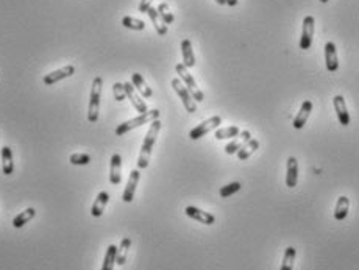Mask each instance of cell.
<instances>
[{
	"label": "cell",
	"instance_id": "25",
	"mask_svg": "<svg viewBox=\"0 0 359 270\" xmlns=\"http://www.w3.org/2000/svg\"><path fill=\"white\" fill-rule=\"evenodd\" d=\"M348 209H350V200L345 195L338 199L336 208H335V219L336 220H344L348 215Z\"/></svg>",
	"mask_w": 359,
	"mask_h": 270
},
{
	"label": "cell",
	"instance_id": "3",
	"mask_svg": "<svg viewBox=\"0 0 359 270\" xmlns=\"http://www.w3.org/2000/svg\"><path fill=\"white\" fill-rule=\"evenodd\" d=\"M101 86H104V78L95 77L92 80V88H91V95H89V108H88V120L91 122V124H95V122L98 120Z\"/></svg>",
	"mask_w": 359,
	"mask_h": 270
},
{
	"label": "cell",
	"instance_id": "34",
	"mask_svg": "<svg viewBox=\"0 0 359 270\" xmlns=\"http://www.w3.org/2000/svg\"><path fill=\"white\" fill-rule=\"evenodd\" d=\"M113 94H114V99H116L117 102L125 100L126 94H125V86H123V83H120V82L114 83V85H113Z\"/></svg>",
	"mask_w": 359,
	"mask_h": 270
},
{
	"label": "cell",
	"instance_id": "21",
	"mask_svg": "<svg viewBox=\"0 0 359 270\" xmlns=\"http://www.w3.org/2000/svg\"><path fill=\"white\" fill-rule=\"evenodd\" d=\"M147 14H148V17H150L151 23H153V27H155L157 33H158L160 36L167 35V25L163 22V19L160 17L158 10H157V8H153V7H150V8H148V11H147Z\"/></svg>",
	"mask_w": 359,
	"mask_h": 270
},
{
	"label": "cell",
	"instance_id": "22",
	"mask_svg": "<svg viewBox=\"0 0 359 270\" xmlns=\"http://www.w3.org/2000/svg\"><path fill=\"white\" fill-rule=\"evenodd\" d=\"M182 53H183V64L191 69L195 66V55L192 50V42L189 39H183L182 41Z\"/></svg>",
	"mask_w": 359,
	"mask_h": 270
},
{
	"label": "cell",
	"instance_id": "30",
	"mask_svg": "<svg viewBox=\"0 0 359 270\" xmlns=\"http://www.w3.org/2000/svg\"><path fill=\"white\" fill-rule=\"evenodd\" d=\"M295 249L294 247H288L285 250V256H283V262H281V270H292L294 268V261H295Z\"/></svg>",
	"mask_w": 359,
	"mask_h": 270
},
{
	"label": "cell",
	"instance_id": "31",
	"mask_svg": "<svg viewBox=\"0 0 359 270\" xmlns=\"http://www.w3.org/2000/svg\"><path fill=\"white\" fill-rule=\"evenodd\" d=\"M241 183L239 181H233V183H229V184H226V186H223V187H220V191H219V194H220V197L222 199H226V197H229V195H233V194H236V192H239L241 191Z\"/></svg>",
	"mask_w": 359,
	"mask_h": 270
},
{
	"label": "cell",
	"instance_id": "10",
	"mask_svg": "<svg viewBox=\"0 0 359 270\" xmlns=\"http://www.w3.org/2000/svg\"><path fill=\"white\" fill-rule=\"evenodd\" d=\"M185 212H186L188 217L197 220V222H200V224H203V225H213V224L216 222V217H214L211 212L203 211V209H200V208H197V206H186Z\"/></svg>",
	"mask_w": 359,
	"mask_h": 270
},
{
	"label": "cell",
	"instance_id": "8",
	"mask_svg": "<svg viewBox=\"0 0 359 270\" xmlns=\"http://www.w3.org/2000/svg\"><path fill=\"white\" fill-rule=\"evenodd\" d=\"M139 178H141V172L139 169H135L130 172V178L126 181V186H125V191L122 194V200L125 203H132L133 199H135V194H136V187H138V183H139Z\"/></svg>",
	"mask_w": 359,
	"mask_h": 270
},
{
	"label": "cell",
	"instance_id": "26",
	"mask_svg": "<svg viewBox=\"0 0 359 270\" xmlns=\"http://www.w3.org/2000/svg\"><path fill=\"white\" fill-rule=\"evenodd\" d=\"M258 149H260V141H258V139H253V138H251V139H250V141H248V142H247V144L242 147V149L238 152V158L244 161V159L250 158V156H251V155H253L256 150H258Z\"/></svg>",
	"mask_w": 359,
	"mask_h": 270
},
{
	"label": "cell",
	"instance_id": "17",
	"mask_svg": "<svg viewBox=\"0 0 359 270\" xmlns=\"http://www.w3.org/2000/svg\"><path fill=\"white\" fill-rule=\"evenodd\" d=\"M108 202H110V194L105 192V191L98 192V195H97L95 200H94V203H92V208H91L92 217H100L101 214H104L105 206L108 205Z\"/></svg>",
	"mask_w": 359,
	"mask_h": 270
},
{
	"label": "cell",
	"instance_id": "35",
	"mask_svg": "<svg viewBox=\"0 0 359 270\" xmlns=\"http://www.w3.org/2000/svg\"><path fill=\"white\" fill-rule=\"evenodd\" d=\"M151 2H153V0H141V4H139V13H147L148 8L151 7Z\"/></svg>",
	"mask_w": 359,
	"mask_h": 270
},
{
	"label": "cell",
	"instance_id": "28",
	"mask_svg": "<svg viewBox=\"0 0 359 270\" xmlns=\"http://www.w3.org/2000/svg\"><path fill=\"white\" fill-rule=\"evenodd\" d=\"M122 25L125 29H130V30H135V32H142L145 29V23L144 20L141 19H136V17H132V16H125L122 19Z\"/></svg>",
	"mask_w": 359,
	"mask_h": 270
},
{
	"label": "cell",
	"instance_id": "15",
	"mask_svg": "<svg viewBox=\"0 0 359 270\" xmlns=\"http://www.w3.org/2000/svg\"><path fill=\"white\" fill-rule=\"evenodd\" d=\"M311 113H313V102H311V100H304V102L301 103L300 111H298L297 116L294 117V128L301 130V128L304 127V124H306V120L310 119Z\"/></svg>",
	"mask_w": 359,
	"mask_h": 270
},
{
	"label": "cell",
	"instance_id": "38",
	"mask_svg": "<svg viewBox=\"0 0 359 270\" xmlns=\"http://www.w3.org/2000/svg\"><path fill=\"white\" fill-rule=\"evenodd\" d=\"M320 2H322V4H328V2H329V0H320Z\"/></svg>",
	"mask_w": 359,
	"mask_h": 270
},
{
	"label": "cell",
	"instance_id": "5",
	"mask_svg": "<svg viewBox=\"0 0 359 270\" xmlns=\"http://www.w3.org/2000/svg\"><path fill=\"white\" fill-rule=\"evenodd\" d=\"M170 83H172L173 91L178 94L179 99H182L183 106L186 108V111H188V113H195V111H197V102L192 99L191 92H189V91H188V88L183 85V82L179 80V78H173Z\"/></svg>",
	"mask_w": 359,
	"mask_h": 270
},
{
	"label": "cell",
	"instance_id": "7",
	"mask_svg": "<svg viewBox=\"0 0 359 270\" xmlns=\"http://www.w3.org/2000/svg\"><path fill=\"white\" fill-rule=\"evenodd\" d=\"M220 124H222V117H220V116H213V117L207 119L204 122H201V124L197 125L195 128H192L191 133H189V138H191L192 141H197V139L203 138L204 134H208L210 131L219 128Z\"/></svg>",
	"mask_w": 359,
	"mask_h": 270
},
{
	"label": "cell",
	"instance_id": "6",
	"mask_svg": "<svg viewBox=\"0 0 359 270\" xmlns=\"http://www.w3.org/2000/svg\"><path fill=\"white\" fill-rule=\"evenodd\" d=\"M314 32H316V19L313 16H306L303 19L301 36H300V48L301 50H307V48L313 45Z\"/></svg>",
	"mask_w": 359,
	"mask_h": 270
},
{
	"label": "cell",
	"instance_id": "20",
	"mask_svg": "<svg viewBox=\"0 0 359 270\" xmlns=\"http://www.w3.org/2000/svg\"><path fill=\"white\" fill-rule=\"evenodd\" d=\"M0 156H2V169L5 175H11L14 170V161H13V152L11 147L4 145L2 152H0Z\"/></svg>",
	"mask_w": 359,
	"mask_h": 270
},
{
	"label": "cell",
	"instance_id": "2",
	"mask_svg": "<svg viewBox=\"0 0 359 270\" xmlns=\"http://www.w3.org/2000/svg\"><path fill=\"white\" fill-rule=\"evenodd\" d=\"M160 114H161V113H160L158 110H150V111H147V113H142V114H139L138 117L130 119V120L123 122V124H120V125L116 128V134H117V136H123V134L128 133V131H132V130H135V128H138V127H142L144 124H151L153 120L160 119Z\"/></svg>",
	"mask_w": 359,
	"mask_h": 270
},
{
	"label": "cell",
	"instance_id": "12",
	"mask_svg": "<svg viewBox=\"0 0 359 270\" xmlns=\"http://www.w3.org/2000/svg\"><path fill=\"white\" fill-rule=\"evenodd\" d=\"M325 64L328 72H336L339 69V60H338V50L335 42H326L325 44Z\"/></svg>",
	"mask_w": 359,
	"mask_h": 270
},
{
	"label": "cell",
	"instance_id": "36",
	"mask_svg": "<svg viewBox=\"0 0 359 270\" xmlns=\"http://www.w3.org/2000/svg\"><path fill=\"white\" fill-rule=\"evenodd\" d=\"M226 5L228 7H236L238 5V0H226Z\"/></svg>",
	"mask_w": 359,
	"mask_h": 270
},
{
	"label": "cell",
	"instance_id": "33",
	"mask_svg": "<svg viewBox=\"0 0 359 270\" xmlns=\"http://www.w3.org/2000/svg\"><path fill=\"white\" fill-rule=\"evenodd\" d=\"M69 161L73 166H86V164L91 163V156L86 155V153H73V155L69 156Z\"/></svg>",
	"mask_w": 359,
	"mask_h": 270
},
{
	"label": "cell",
	"instance_id": "9",
	"mask_svg": "<svg viewBox=\"0 0 359 270\" xmlns=\"http://www.w3.org/2000/svg\"><path fill=\"white\" fill-rule=\"evenodd\" d=\"M73 72H75V67H73V66H64V67H61V69H58V70H54V72L47 73V75L42 78V82H44L45 86H52V85H55V83L64 80V78L72 77Z\"/></svg>",
	"mask_w": 359,
	"mask_h": 270
},
{
	"label": "cell",
	"instance_id": "1",
	"mask_svg": "<svg viewBox=\"0 0 359 270\" xmlns=\"http://www.w3.org/2000/svg\"><path fill=\"white\" fill-rule=\"evenodd\" d=\"M160 130H161V122H160V119L153 120L151 124H150V128H148L147 134H145V139H144V142H142V147H141V153H139V158H138V169H139V170L148 167L153 145H155V142H157V138H158V134H160Z\"/></svg>",
	"mask_w": 359,
	"mask_h": 270
},
{
	"label": "cell",
	"instance_id": "13",
	"mask_svg": "<svg viewBox=\"0 0 359 270\" xmlns=\"http://www.w3.org/2000/svg\"><path fill=\"white\" fill-rule=\"evenodd\" d=\"M250 139H251V133H250L248 130L241 131L232 142H229V144L225 147V153H226V155H235V153H238Z\"/></svg>",
	"mask_w": 359,
	"mask_h": 270
},
{
	"label": "cell",
	"instance_id": "4",
	"mask_svg": "<svg viewBox=\"0 0 359 270\" xmlns=\"http://www.w3.org/2000/svg\"><path fill=\"white\" fill-rule=\"evenodd\" d=\"M175 70H176V73H178L179 80L183 82V85H185V86L188 88V91L191 92L192 99H194L195 102H203V100H204V95H203V92L200 91V88L197 86V83H195L194 77L189 73L188 67H186L183 63H179V64L175 66Z\"/></svg>",
	"mask_w": 359,
	"mask_h": 270
},
{
	"label": "cell",
	"instance_id": "29",
	"mask_svg": "<svg viewBox=\"0 0 359 270\" xmlns=\"http://www.w3.org/2000/svg\"><path fill=\"white\" fill-rule=\"evenodd\" d=\"M116 255H117V247H116V245H110L107 253H105V259H104V265H101V270H113L114 268Z\"/></svg>",
	"mask_w": 359,
	"mask_h": 270
},
{
	"label": "cell",
	"instance_id": "23",
	"mask_svg": "<svg viewBox=\"0 0 359 270\" xmlns=\"http://www.w3.org/2000/svg\"><path fill=\"white\" fill-rule=\"evenodd\" d=\"M36 215V209L35 208H27L25 211H22L20 214H17L13 220V227L14 228H22L25 224H29L30 220Z\"/></svg>",
	"mask_w": 359,
	"mask_h": 270
},
{
	"label": "cell",
	"instance_id": "11",
	"mask_svg": "<svg viewBox=\"0 0 359 270\" xmlns=\"http://www.w3.org/2000/svg\"><path fill=\"white\" fill-rule=\"evenodd\" d=\"M123 86H125V94H126L128 99H130V102H132V105L135 106V110H136L139 114L147 113V111H148L147 103L141 99V95L136 92V88L133 86V83H123Z\"/></svg>",
	"mask_w": 359,
	"mask_h": 270
},
{
	"label": "cell",
	"instance_id": "27",
	"mask_svg": "<svg viewBox=\"0 0 359 270\" xmlns=\"http://www.w3.org/2000/svg\"><path fill=\"white\" fill-rule=\"evenodd\" d=\"M239 133H241L239 127L232 125V127H225V128H219V130H216L214 136H216V139L223 141V139H232V138H236Z\"/></svg>",
	"mask_w": 359,
	"mask_h": 270
},
{
	"label": "cell",
	"instance_id": "18",
	"mask_svg": "<svg viewBox=\"0 0 359 270\" xmlns=\"http://www.w3.org/2000/svg\"><path fill=\"white\" fill-rule=\"evenodd\" d=\"M298 181V163L294 156L288 158V169H286V184L288 187H295Z\"/></svg>",
	"mask_w": 359,
	"mask_h": 270
},
{
	"label": "cell",
	"instance_id": "19",
	"mask_svg": "<svg viewBox=\"0 0 359 270\" xmlns=\"http://www.w3.org/2000/svg\"><path fill=\"white\" fill-rule=\"evenodd\" d=\"M132 83H133V86L136 88V91H138L142 97H145V99H150V97L153 95L151 88L145 83V80L142 78L141 73H138V72L132 73Z\"/></svg>",
	"mask_w": 359,
	"mask_h": 270
},
{
	"label": "cell",
	"instance_id": "37",
	"mask_svg": "<svg viewBox=\"0 0 359 270\" xmlns=\"http://www.w3.org/2000/svg\"><path fill=\"white\" fill-rule=\"evenodd\" d=\"M217 5H226V0H216Z\"/></svg>",
	"mask_w": 359,
	"mask_h": 270
},
{
	"label": "cell",
	"instance_id": "32",
	"mask_svg": "<svg viewBox=\"0 0 359 270\" xmlns=\"http://www.w3.org/2000/svg\"><path fill=\"white\" fill-rule=\"evenodd\" d=\"M157 10H158V14H160V17L163 19V22L166 23V25H169V23H172L175 20V17H173V14H172L167 4H160Z\"/></svg>",
	"mask_w": 359,
	"mask_h": 270
},
{
	"label": "cell",
	"instance_id": "14",
	"mask_svg": "<svg viewBox=\"0 0 359 270\" xmlns=\"http://www.w3.org/2000/svg\"><path fill=\"white\" fill-rule=\"evenodd\" d=\"M332 105H335V110H336V114H338V119L341 122L342 127H348L350 125V113L347 110V103H345V99L342 95H336L335 99H332Z\"/></svg>",
	"mask_w": 359,
	"mask_h": 270
},
{
	"label": "cell",
	"instance_id": "16",
	"mask_svg": "<svg viewBox=\"0 0 359 270\" xmlns=\"http://www.w3.org/2000/svg\"><path fill=\"white\" fill-rule=\"evenodd\" d=\"M110 181H111V184H120V181H122V158L119 153H114L111 156Z\"/></svg>",
	"mask_w": 359,
	"mask_h": 270
},
{
	"label": "cell",
	"instance_id": "24",
	"mask_svg": "<svg viewBox=\"0 0 359 270\" xmlns=\"http://www.w3.org/2000/svg\"><path fill=\"white\" fill-rule=\"evenodd\" d=\"M130 247H132V239L130 237H123L120 245L117 247V255H116V264L119 265H123L125 261H126V256H128V252H130Z\"/></svg>",
	"mask_w": 359,
	"mask_h": 270
}]
</instances>
